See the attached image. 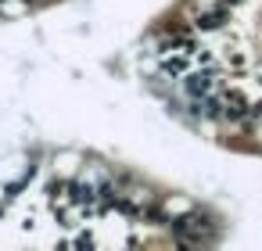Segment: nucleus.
Here are the masks:
<instances>
[{"mask_svg":"<svg viewBox=\"0 0 262 251\" xmlns=\"http://www.w3.org/2000/svg\"><path fill=\"white\" fill-rule=\"evenodd\" d=\"M172 230H176V237H183V240H190V244H208V240L215 237V222H212L205 212H194V215L176 219Z\"/></svg>","mask_w":262,"mask_h":251,"instance_id":"f257e3e1","label":"nucleus"},{"mask_svg":"<svg viewBox=\"0 0 262 251\" xmlns=\"http://www.w3.org/2000/svg\"><path fill=\"white\" fill-rule=\"evenodd\" d=\"M215 86V69H205V72H194L187 76V97L190 101H205Z\"/></svg>","mask_w":262,"mask_h":251,"instance_id":"f03ea898","label":"nucleus"},{"mask_svg":"<svg viewBox=\"0 0 262 251\" xmlns=\"http://www.w3.org/2000/svg\"><path fill=\"white\" fill-rule=\"evenodd\" d=\"M226 22V8H215V11H205L201 18H198V26L201 29H215V26H223Z\"/></svg>","mask_w":262,"mask_h":251,"instance_id":"7ed1b4c3","label":"nucleus"}]
</instances>
